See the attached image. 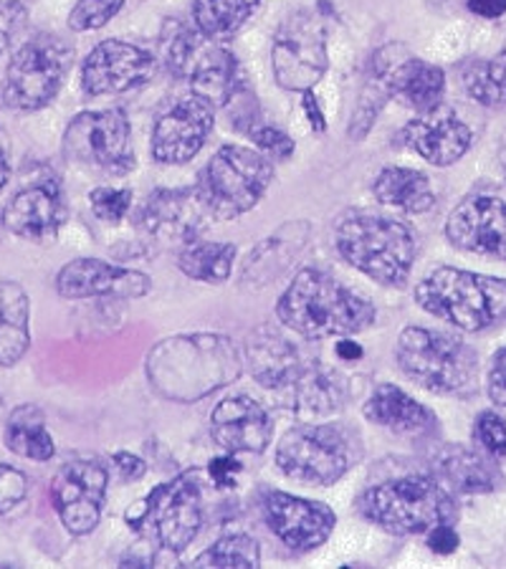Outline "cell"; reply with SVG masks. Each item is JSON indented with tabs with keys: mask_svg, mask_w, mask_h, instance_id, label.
Masks as SVG:
<instances>
[{
	"mask_svg": "<svg viewBox=\"0 0 506 569\" xmlns=\"http://www.w3.org/2000/svg\"><path fill=\"white\" fill-rule=\"evenodd\" d=\"M3 440L8 451L16 456L29 458V461H51L53 453H57V446H53V438L49 430H46V418L43 410L36 406H18L11 418H8Z\"/></svg>",
	"mask_w": 506,
	"mask_h": 569,
	"instance_id": "d6a6232c",
	"label": "cell"
},
{
	"mask_svg": "<svg viewBox=\"0 0 506 569\" xmlns=\"http://www.w3.org/2000/svg\"><path fill=\"white\" fill-rule=\"evenodd\" d=\"M438 481H444L458 493H494L504 489L502 468L489 456L468 446H440L430 458Z\"/></svg>",
	"mask_w": 506,
	"mask_h": 569,
	"instance_id": "d4e9b609",
	"label": "cell"
},
{
	"mask_svg": "<svg viewBox=\"0 0 506 569\" xmlns=\"http://www.w3.org/2000/svg\"><path fill=\"white\" fill-rule=\"evenodd\" d=\"M241 355L228 337L180 335L165 339L147 357V378L160 395L196 402L241 375Z\"/></svg>",
	"mask_w": 506,
	"mask_h": 569,
	"instance_id": "6da1fadb",
	"label": "cell"
},
{
	"mask_svg": "<svg viewBox=\"0 0 506 569\" xmlns=\"http://www.w3.org/2000/svg\"><path fill=\"white\" fill-rule=\"evenodd\" d=\"M276 317L301 337L329 339L370 329L377 321V309L325 271L304 269L284 291Z\"/></svg>",
	"mask_w": 506,
	"mask_h": 569,
	"instance_id": "7a4b0ae2",
	"label": "cell"
},
{
	"mask_svg": "<svg viewBox=\"0 0 506 569\" xmlns=\"http://www.w3.org/2000/svg\"><path fill=\"white\" fill-rule=\"evenodd\" d=\"M261 0H192V23L208 41H228L259 11Z\"/></svg>",
	"mask_w": 506,
	"mask_h": 569,
	"instance_id": "836d02e7",
	"label": "cell"
},
{
	"mask_svg": "<svg viewBox=\"0 0 506 569\" xmlns=\"http://www.w3.org/2000/svg\"><path fill=\"white\" fill-rule=\"evenodd\" d=\"M36 0H0V16L8 18V21H18L26 13L31 11Z\"/></svg>",
	"mask_w": 506,
	"mask_h": 569,
	"instance_id": "f907efd6",
	"label": "cell"
},
{
	"mask_svg": "<svg viewBox=\"0 0 506 569\" xmlns=\"http://www.w3.org/2000/svg\"><path fill=\"white\" fill-rule=\"evenodd\" d=\"M446 91V73L436 63L416 57H405L390 71V99L418 114L430 112L440 104Z\"/></svg>",
	"mask_w": 506,
	"mask_h": 569,
	"instance_id": "f1b7e54d",
	"label": "cell"
},
{
	"mask_svg": "<svg viewBox=\"0 0 506 569\" xmlns=\"http://www.w3.org/2000/svg\"><path fill=\"white\" fill-rule=\"evenodd\" d=\"M327 33L321 18L311 11L291 13L279 26L271 43L276 84L287 91H311L327 73Z\"/></svg>",
	"mask_w": 506,
	"mask_h": 569,
	"instance_id": "8fae6325",
	"label": "cell"
},
{
	"mask_svg": "<svg viewBox=\"0 0 506 569\" xmlns=\"http://www.w3.org/2000/svg\"><path fill=\"white\" fill-rule=\"evenodd\" d=\"M214 107L200 97L180 99L152 130V158L160 164H186L202 150L214 132Z\"/></svg>",
	"mask_w": 506,
	"mask_h": 569,
	"instance_id": "ac0fdd59",
	"label": "cell"
},
{
	"mask_svg": "<svg viewBox=\"0 0 506 569\" xmlns=\"http://www.w3.org/2000/svg\"><path fill=\"white\" fill-rule=\"evenodd\" d=\"M155 71H158V61L142 46L109 39L91 49L81 63V89L89 97L125 94V91L145 87Z\"/></svg>",
	"mask_w": 506,
	"mask_h": 569,
	"instance_id": "9a60e30c",
	"label": "cell"
},
{
	"mask_svg": "<svg viewBox=\"0 0 506 569\" xmlns=\"http://www.w3.org/2000/svg\"><path fill=\"white\" fill-rule=\"evenodd\" d=\"M107 486V468L95 458H73L59 468L51 481V503L67 531L85 537L97 529Z\"/></svg>",
	"mask_w": 506,
	"mask_h": 569,
	"instance_id": "4fadbf2b",
	"label": "cell"
},
{
	"mask_svg": "<svg viewBox=\"0 0 506 569\" xmlns=\"http://www.w3.org/2000/svg\"><path fill=\"white\" fill-rule=\"evenodd\" d=\"M373 192L383 206L405 210V213H428L436 206L430 180L410 168H385L375 178Z\"/></svg>",
	"mask_w": 506,
	"mask_h": 569,
	"instance_id": "1f68e13d",
	"label": "cell"
},
{
	"mask_svg": "<svg viewBox=\"0 0 506 569\" xmlns=\"http://www.w3.org/2000/svg\"><path fill=\"white\" fill-rule=\"evenodd\" d=\"M472 127L444 104L410 119L403 130V142L436 168H448L462 160L472 147Z\"/></svg>",
	"mask_w": 506,
	"mask_h": 569,
	"instance_id": "44dd1931",
	"label": "cell"
},
{
	"mask_svg": "<svg viewBox=\"0 0 506 569\" xmlns=\"http://www.w3.org/2000/svg\"><path fill=\"white\" fill-rule=\"evenodd\" d=\"M466 6L474 16L486 18V21H494V18L506 13V0H466Z\"/></svg>",
	"mask_w": 506,
	"mask_h": 569,
	"instance_id": "c3c4849f",
	"label": "cell"
},
{
	"mask_svg": "<svg viewBox=\"0 0 506 569\" xmlns=\"http://www.w3.org/2000/svg\"><path fill=\"white\" fill-rule=\"evenodd\" d=\"M335 243L349 266L385 287H403L418 253V241L408 226L370 213L345 218L337 226Z\"/></svg>",
	"mask_w": 506,
	"mask_h": 569,
	"instance_id": "5b68a950",
	"label": "cell"
},
{
	"mask_svg": "<svg viewBox=\"0 0 506 569\" xmlns=\"http://www.w3.org/2000/svg\"><path fill=\"white\" fill-rule=\"evenodd\" d=\"M89 203H91V210H95V216L99 220H105V223L115 226V223H119V220H125L127 213H130L132 190H127V188H97V190H91Z\"/></svg>",
	"mask_w": 506,
	"mask_h": 569,
	"instance_id": "ab89813d",
	"label": "cell"
},
{
	"mask_svg": "<svg viewBox=\"0 0 506 569\" xmlns=\"http://www.w3.org/2000/svg\"><path fill=\"white\" fill-rule=\"evenodd\" d=\"M210 213L202 206L198 190H155L145 200L137 218L145 243L155 249H172L198 241V236L206 228Z\"/></svg>",
	"mask_w": 506,
	"mask_h": 569,
	"instance_id": "5bb4252c",
	"label": "cell"
},
{
	"mask_svg": "<svg viewBox=\"0 0 506 569\" xmlns=\"http://www.w3.org/2000/svg\"><path fill=\"white\" fill-rule=\"evenodd\" d=\"M474 438L492 458H506V420L494 410H486L476 418Z\"/></svg>",
	"mask_w": 506,
	"mask_h": 569,
	"instance_id": "60d3db41",
	"label": "cell"
},
{
	"mask_svg": "<svg viewBox=\"0 0 506 569\" xmlns=\"http://www.w3.org/2000/svg\"><path fill=\"white\" fill-rule=\"evenodd\" d=\"M416 301L462 332H484L506 321V279L440 266L418 283Z\"/></svg>",
	"mask_w": 506,
	"mask_h": 569,
	"instance_id": "277c9868",
	"label": "cell"
},
{
	"mask_svg": "<svg viewBox=\"0 0 506 569\" xmlns=\"http://www.w3.org/2000/svg\"><path fill=\"white\" fill-rule=\"evenodd\" d=\"M125 0H79L69 13V29L77 33L97 31L122 11Z\"/></svg>",
	"mask_w": 506,
	"mask_h": 569,
	"instance_id": "f35d334b",
	"label": "cell"
},
{
	"mask_svg": "<svg viewBox=\"0 0 506 569\" xmlns=\"http://www.w3.org/2000/svg\"><path fill=\"white\" fill-rule=\"evenodd\" d=\"M63 152L85 168L125 176L135 168L127 114L122 109H105V112H81L73 117L63 132Z\"/></svg>",
	"mask_w": 506,
	"mask_h": 569,
	"instance_id": "7c38bea8",
	"label": "cell"
},
{
	"mask_svg": "<svg viewBox=\"0 0 506 569\" xmlns=\"http://www.w3.org/2000/svg\"><path fill=\"white\" fill-rule=\"evenodd\" d=\"M337 355L347 362H355L357 357H363V350H360V345H355V342H349V339H345V342L337 345Z\"/></svg>",
	"mask_w": 506,
	"mask_h": 569,
	"instance_id": "f5cc1de1",
	"label": "cell"
},
{
	"mask_svg": "<svg viewBox=\"0 0 506 569\" xmlns=\"http://www.w3.org/2000/svg\"><path fill=\"white\" fill-rule=\"evenodd\" d=\"M210 436L226 453H264L271 446L274 423L261 402L234 395L210 412Z\"/></svg>",
	"mask_w": 506,
	"mask_h": 569,
	"instance_id": "7402d4cb",
	"label": "cell"
},
{
	"mask_svg": "<svg viewBox=\"0 0 506 569\" xmlns=\"http://www.w3.org/2000/svg\"><path fill=\"white\" fill-rule=\"evenodd\" d=\"M489 398L499 408H506V347L494 355L489 370Z\"/></svg>",
	"mask_w": 506,
	"mask_h": 569,
	"instance_id": "ee69618b",
	"label": "cell"
},
{
	"mask_svg": "<svg viewBox=\"0 0 506 569\" xmlns=\"http://www.w3.org/2000/svg\"><path fill=\"white\" fill-rule=\"evenodd\" d=\"M192 94L210 107H228L246 91V73L236 53L226 49H206L190 71Z\"/></svg>",
	"mask_w": 506,
	"mask_h": 569,
	"instance_id": "4316f807",
	"label": "cell"
},
{
	"mask_svg": "<svg viewBox=\"0 0 506 569\" xmlns=\"http://www.w3.org/2000/svg\"><path fill=\"white\" fill-rule=\"evenodd\" d=\"M365 446L357 430L339 423H304L276 446V466L284 476L311 486H333L363 461Z\"/></svg>",
	"mask_w": 506,
	"mask_h": 569,
	"instance_id": "52a82bcc",
	"label": "cell"
},
{
	"mask_svg": "<svg viewBox=\"0 0 506 569\" xmlns=\"http://www.w3.org/2000/svg\"><path fill=\"white\" fill-rule=\"evenodd\" d=\"M400 370L436 395H466L478 388V355L462 339L434 329L408 327L395 347Z\"/></svg>",
	"mask_w": 506,
	"mask_h": 569,
	"instance_id": "8992f818",
	"label": "cell"
},
{
	"mask_svg": "<svg viewBox=\"0 0 506 569\" xmlns=\"http://www.w3.org/2000/svg\"><path fill=\"white\" fill-rule=\"evenodd\" d=\"M8 43H11V41H8V33H6L3 29H0V59L6 57V51H8Z\"/></svg>",
	"mask_w": 506,
	"mask_h": 569,
	"instance_id": "db71d44e",
	"label": "cell"
},
{
	"mask_svg": "<svg viewBox=\"0 0 506 569\" xmlns=\"http://www.w3.org/2000/svg\"><path fill=\"white\" fill-rule=\"evenodd\" d=\"M311 238V226L307 220H289L279 231L266 236L259 246H254L241 266V287L248 291H259L279 281L299 256L307 251Z\"/></svg>",
	"mask_w": 506,
	"mask_h": 569,
	"instance_id": "603a6c76",
	"label": "cell"
},
{
	"mask_svg": "<svg viewBox=\"0 0 506 569\" xmlns=\"http://www.w3.org/2000/svg\"><path fill=\"white\" fill-rule=\"evenodd\" d=\"M127 525L150 537L165 552H182L202 527L200 486L190 473L160 483L150 497L127 511Z\"/></svg>",
	"mask_w": 506,
	"mask_h": 569,
	"instance_id": "30bf717a",
	"label": "cell"
},
{
	"mask_svg": "<svg viewBox=\"0 0 506 569\" xmlns=\"http://www.w3.org/2000/svg\"><path fill=\"white\" fill-rule=\"evenodd\" d=\"M0 408H3V400H0Z\"/></svg>",
	"mask_w": 506,
	"mask_h": 569,
	"instance_id": "9f6ffc18",
	"label": "cell"
},
{
	"mask_svg": "<svg viewBox=\"0 0 506 569\" xmlns=\"http://www.w3.org/2000/svg\"><path fill=\"white\" fill-rule=\"evenodd\" d=\"M31 347V301L21 283L0 279V365L13 367Z\"/></svg>",
	"mask_w": 506,
	"mask_h": 569,
	"instance_id": "f546056e",
	"label": "cell"
},
{
	"mask_svg": "<svg viewBox=\"0 0 506 569\" xmlns=\"http://www.w3.org/2000/svg\"><path fill=\"white\" fill-rule=\"evenodd\" d=\"M29 497V479L13 466L0 463V513L13 511Z\"/></svg>",
	"mask_w": 506,
	"mask_h": 569,
	"instance_id": "7bdbcfd3",
	"label": "cell"
},
{
	"mask_svg": "<svg viewBox=\"0 0 506 569\" xmlns=\"http://www.w3.org/2000/svg\"><path fill=\"white\" fill-rule=\"evenodd\" d=\"M192 567L198 569H256L261 567L259 541L248 535L220 537L214 547L196 557Z\"/></svg>",
	"mask_w": 506,
	"mask_h": 569,
	"instance_id": "74e56055",
	"label": "cell"
},
{
	"mask_svg": "<svg viewBox=\"0 0 506 569\" xmlns=\"http://www.w3.org/2000/svg\"><path fill=\"white\" fill-rule=\"evenodd\" d=\"M8 178H11V160H8V147L3 142V137H0V190L6 188Z\"/></svg>",
	"mask_w": 506,
	"mask_h": 569,
	"instance_id": "816d5d0a",
	"label": "cell"
},
{
	"mask_svg": "<svg viewBox=\"0 0 506 569\" xmlns=\"http://www.w3.org/2000/svg\"><path fill=\"white\" fill-rule=\"evenodd\" d=\"M367 521L398 537L428 535L438 525H454L458 507L436 476H403L367 489L357 501Z\"/></svg>",
	"mask_w": 506,
	"mask_h": 569,
	"instance_id": "3957f363",
	"label": "cell"
},
{
	"mask_svg": "<svg viewBox=\"0 0 506 569\" xmlns=\"http://www.w3.org/2000/svg\"><path fill=\"white\" fill-rule=\"evenodd\" d=\"M502 57L506 59V43H504V49H502Z\"/></svg>",
	"mask_w": 506,
	"mask_h": 569,
	"instance_id": "11a10c76",
	"label": "cell"
},
{
	"mask_svg": "<svg viewBox=\"0 0 506 569\" xmlns=\"http://www.w3.org/2000/svg\"><path fill=\"white\" fill-rule=\"evenodd\" d=\"M236 246L220 241H192L180 251L178 266L188 279L202 283H226L231 279Z\"/></svg>",
	"mask_w": 506,
	"mask_h": 569,
	"instance_id": "d590c367",
	"label": "cell"
},
{
	"mask_svg": "<svg viewBox=\"0 0 506 569\" xmlns=\"http://www.w3.org/2000/svg\"><path fill=\"white\" fill-rule=\"evenodd\" d=\"M208 39L198 31L196 23H186L180 18H168L160 31V59L175 77H190L198 59L206 51Z\"/></svg>",
	"mask_w": 506,
	"mask_h": 569,
	"instance_id": "e575fe53",
	"label": "cell"
},
{
	"mask_svg": "<svg viewBox=\"0 0 506 569\" xmlns=\"http://www.w3.org/2000/svg\"><path fill=\"white\" fill-rule=\"evenodd\" d=\"M458 545H462V537H458V531L454 525H438L436 529L428 531V547L430 552L436 555H454Z\"/></svg>",
	"mask_w": 506,
	"mask_h": 569,
	"instance_id": "f6af8a7d",
	"label": "cell"
},
{
	"mask_svg": "<svg viewBox=\"0 0 506 569\" xmlns=\"http://www.w3.org/2000/svg\"><path fill=\"white\" fill-rule=\"evenodd\" d=\"M152 281L142 271L107 263L99 259H77L63 266L57 277V291L63 299H140L150 293Z\"/></svg>",
	"mask_w": 506,
	"mask_h": 569,
	"instance_id": "ffe728a7",
	"label": "cell"
},
{
	"mask_svg": "<svg viewBox=\"0 0 506 569\" xmlns=\"http://www.w3.org/2000/svg\"><path fill=\"white\" fill-rule=\"evenodd\" d=\"M73 63V49L53 33H39L26 41L8 63L3 104L16 112H39L57 99Z\"/></svg>",
	"mask_w": 506,
	"mask_h": 569,
	"instance_id": "9c48e42d",
	"label": "cell"
},
{
	"mask_svg": "<svg viewBox=\"0 0 506 569\" xmlns=\"http://www.w3.org/2000/svg\"><path fill=\"white\" fill-rule=\"evenodd\" d=\"M304 357L299 355L287 337L271 327H261L248 337L246 342V365L254 380L264 390H279L289 375L297 370Z\"/></svg>",
	"mask_w": 506,
	"mask_h": 569,
	"instance_id": "83f0119b",
	"label": "cell"
},
{
	"mask_svg": "<svg viewBox=\"0 0 506 569\" xmlns=\"http://www.w3.org/2000/svg\"><path fill=\"white\" fill-rule=\"evenodd\" d=\"M67 208L57 182H33L18 190L3 210V226L23 241L46 243L59 236Z\"/></svg>",
	"mask_w": 506,
	"mask_h": 569,
	"instance_id": "cb8c5ba5",
	"label": "cell"
},
{
	"mask_svg": "<svg viewBox=\"0 0 506 569\" xmlns=\"http://www.w3.org/2000/svg\"><path fill=\"white\" fill-rule=\"evenodd\" d=\"M304 112H307V117H309L311 130L325 132V127H327L325 114H321V109H319L317 99H315V94H311V91H304Z\"/></svg>",
	"mask_w": 506,
	"mask_h": 569,
	"instance_id": "681fc988",
	"label": "cell"
},
{
	"mask_svg": "<svg viewBox=\"0 0 506 569\" xmlns=\"http://www.w3.org/2000/svg\"><path fill=\"white\" fill-rule=\"evenodd\" d=\"M363 412L370 423L390 430L395 436L420 438L438 430L436 412L420 406L408 392H403L390 382L377 385L370 398H367Z\"/></svg>",
	"mask_w": 506,
	"mask_h": 569,
	"instance_id": "484cf974",
	"label": "cell"
},
{
	"mask_svg": "<svg viewBox=\"0 0 506 569\" xmlns=\"http://www.w3.org/2000/svg\"><path fill=\"white\" fill-rule=\"evenodd\" d=\"M274 182V164L264 152L224 144L200 170L198 196L216 220H231L261 203Z\"/></svg>",
	"mask_w": 506,
	"mask_h": 569,
	"instance_id": "ba28073f",
	"label": "cell"
},
{
	"mask_svg": "<svg viewBox=\"0 0 506 569\" xmlns=\"http://www.w3.org/2000/svg\"><path fill=\"white\" fill-rule=\"evenodd\" d=\"M468 97L482 107L506 109V59L468 61L462 73Z\"/></svg>",
	"mask_w": 506,
	"mask_h": 569,
	"instance_id": "8d00e7d4",
	"label": "cell"
},
{
	"mask_svg": "<svg viewBox=\"0 0 506 569\" xmlns=\"http://www.w3.org/2000/svg\"><path fill=\"white\" fill-rule=\"evenodd\" d=\"M276 406L294 416L315 420L343 410L349 400V382L343 372L321 365L319 360H301L287 382L271 392Z\"/></svg>",
	"mask_w": 506,
	"mask_h": 569,
	"instance_id": "2e32d148",
	"label": "cell"
},
{
	"mask_svg": "<svg viewBox=\"0 0 506 569\" xmlns=\"http://www.w3.org/2000/svg\"><path fill=\"white\" fill-rule=\"evenodd\" d=\"M403 57L405 49L395 43L385 46V49H380L373 57L360 102H357V109L353 112V122H349V137H353V140H365L367 132L373 130L377 114L383 112L385 102L390 99V71Z\"/></svg>",
	"mask_w": 506,
	"mask_h": 569,
	"instance_id": "4dcf8cb0",
	"label": "cell"
},
{
	"mask_svg": "<svg viewBox=\"0 0 506 569\" xmlns=\"http://www.w3.org/2000/svg\"><path fill=\"white\" fill-rule=\"evenodd\" d=\"M264 519L274 537L291 552H311L321 547L337 525L335 511L325 503L291 497L284 491L266 493Z\"/></svg>",
	"mask_w": 506,
	"mask_h": 569,
	"instance_id": "e0dca14e",
	"label": "cell"
},
{
	"mask_svg": "<svg viewBox=\"0 0 506 569\" xmlns=\"http://www.w3.org/2000/svg\"><path fill=\"white\" fill-rule=\"evenodd\" d=\"M238 473H241V463L236 461L234 453L210 461V479L216 481L218 489H231V486H236Z\"/></svg>",
	"mask_w": 506,
	"mask_h": 569,
	"instance_id": "bcb514c9",
	"label": "cell"
},
{
	"mask_svg": "<svg viewBox=\"0 0 506 569\" xmlns=\"http://www.w3.org/2000/svg\"><path fill=\"white\" fill-rule=\"evenodd\" d=\"M112 463H115L119 479H122V481H140L142 476L147 473V463L142 461V458H137L132 453H125V451L115 453Z\"/></svg>",
	"mask_w": 506,
	"mask_h": 569,
	"instance_id": "7dc6e473",
	"label": "cell"
},
{
	"mask_svg": "<svg viewBox=\"0 0 506 569\" xmlns=\"http://www.w3.org/2000/svg\"><path fill=\"white\" fill-rule=\"evenodd\" d=\"M248 134H251L254 144L271 160H289L294 150H297V144H294L291 137L284 130H279V127L259 124V127H251Z\"/></svg>",
	"mask_w": 506,
	"mask_h": 569,
	"instance_id": "b9f144b4",
	"label": "cell"
},
{
	"mask_svg": "<svg viewBox=\"0 0 506 569\" xmlns=\"http://www.w3.org/2000/svg\"><path fill=\"white\" fill-rule=\"evenodd\" d=\"M446 236L456 249L506 261V203L499 198H466L446 220Z\"/></svg>",
	"mask_w": 506,
	"mask_h": 569,
	"instance_id": "d6986e66",
	"label": "cell"
}]
</instances>
